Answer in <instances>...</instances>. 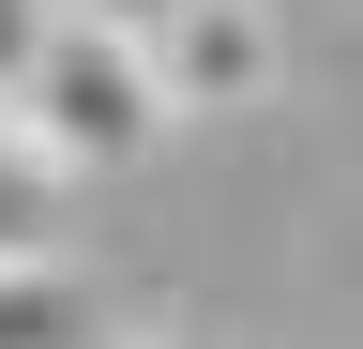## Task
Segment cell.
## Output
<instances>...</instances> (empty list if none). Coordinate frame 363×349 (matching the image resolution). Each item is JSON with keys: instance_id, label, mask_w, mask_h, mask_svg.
Listing matches in <instances>:
<instances>
[{"instance_id": "cell-1", "label": "cell", "mask_w": 363, "mask_h": 349, "mask_svg": "<svg viewBox=\"0 0 363 349\" xmlns=\"http://www.w3.org/2000/svg\"><path fill=\"white\" fill-rule=\"evenodd\" d=\"M0 122H16V137L61 167V183H91V167H136L182 107H167L152 31H136V16H91V0H61V31H45V61L16 76V107H0Z\"/></svg>"}, {"instance_id": "cell-2", "label": "cell", "mask_w": 363, "mask_h": 349, "mask_svg": "<svg viewBox=\"0 0 363 349\" xmlns=\"http://www.w3.org/2000/svg\"><path fill=\"white\" fill-rule=\"evenodd\" d=\"M152 31V76H167V107L197 122V107H257L272 92V0H167V16H136Z\"/></svg>"}, {"instance_id": "cell-5", "label": "cell", "mask_w": 363, "mask_h": 349, "mask_svg": "<svg viewBox=\"0 0 363 349\" xmlns=\"http://www.w3.org/2000/svg\"><path fill=\"white\" fill-rule=\"evenodd\" d=\"M45 31H61V0H0V107H16V76L45 61Z\"/></svg>"}, {"instance_id": "cell-3", "label": "cell", "mask_w": 363, "mask_h": 349, "mask_svg": "<svg viewBox=\"0 0 363 349\" xmlns=\"http://www.w3.org/2000/svg\"><path fill=\"white\" fill-rule=\"evenodd\" d=\"M0 349H76V289L45 258H0Z\"/></svg>"}, {"instance_id": "cell-4", "label": "cell", "mask_w": 363, "mask_h": 349, "mask_svg": "<svg viewBox=\"0 0 363 349\" xmlns=\"http://www.w3.org/2000/svg\"><path fill=\"white\" fill-rule=\"evenodd\" d=\"M45 183H61V167L0 122V258H45Z\"/></svg>"}, {"instance_id": "cell-6", "label": "cell", "mask_w": 363, "mask_h": 349, "mask_svg": "<svg viewBox=\"0 0 363 349\" xmlns=\"http://www.w3.org/2000/svg\"><path fill=\"white\" fill-rule=\"evenodd\" d=\"M152 349H182V334H152Z\"/></svg>"}]
</instances>
